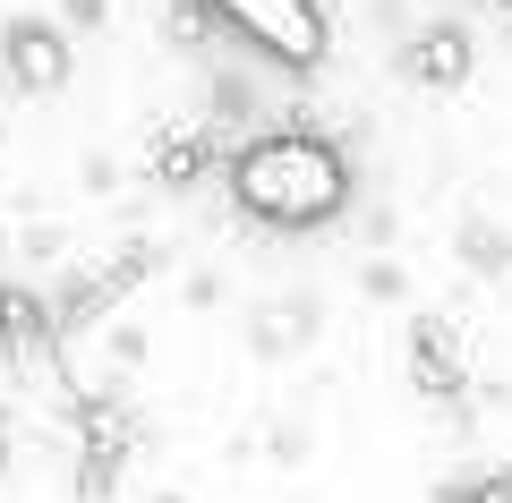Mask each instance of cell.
I'll use <instances>...</instances> for the list:
<instances>
[{
  "instance_id": "52a82bcc",
  "label": "cell",
  "mask_w": 512,
  "mask_h": 503,
  "mask_svg": "<svg viewBox=\"0 0 512 503\" xmlns=\"http://www.w3.org/2000/svg\"><path fill=\"white\" fill-rule=\"evenodd\" d=\"M402 69L419 77V86H461V77H470V35H461V26H427Z\"/></svg>"
},
{
  "instance_id": "277c9868",
  "label": "cell",
  "mask_w": 512,
  "mask_h": 503,
  "mask_svg": "<svg viewBox=\"0 0 512 503\" xmlns=\"http://www.w3.org/2000/svg\"><path fill=\"white\" fill-rule=\"evenodd\" d=\"M128 444H137V418H128L120 401H86V461H77V495H86V503L111 495V478H120Z\"/></svg>"
},
{
  "instance_id": "8992f818",
  "label": "cell",
  "mask_w": 512,
  "mask_h": 503,
  "mask_svg": "<svg viewBox=\"0 0 512 503\" xmlns=\"http://www.w3.org/2000/svg\"><path fill=\"white\" fill-rule=\"evenodd\" d=\"M52 333H60V316L35 290H0V359H43Z\"/></svg>"
},
{
  "instance_id": "7a4b0ae2",
  "label": "cell",
  "mask_w": 512,
  "mask_h": 503,
  "mask_svg": "<svg viewBox=\"0 0 512 503\" xmlns=\"http://www.w3.org/2000/svg\"><path fill=\"white\" fill-rule=\"evenodd\" d=\"M214 18L231 35H248L282 69H316L325 60V9L316 0H214Z\"/></svg>"
},
{
  "instance_id": "6da1fadb",
  "label": "cell",
  "mask_w": 512,
  "mask_h": 503,
  "mask_svg": "<svg viewBox=\"0 0 512 503\" xmlns=\"http://www.w3.org/2000/svg\"><path fill=\"white\" fill-rule=\"evenodd\" d=\"M231 197L265 231H325L350 205V154L316 128H265L231 154Z\"/></svg>"
},
{
  "instance_id": "5b68a950",
  "label": "cell",
  "mask_w": 512,
  "mask_h": 503,
  "mask_svg": "<svg viewBox=\"0 0 512 503\" xmlns=\"http://www.w3.org/2000/svg\"><path fill=\"white\" fill-rule=\"evenodd\" d=\"M410 384L427 401H461V342L444 316H419L410 324Z\"/></svg>"
},
{
  "instance_id": "8fae6325",
  "label": "cell",
  "mask_w": 512,
  "mask_h": 503,
  "mask_svg": "<svg viewBox=\"0 0 512 503\" xmlns=\"http://www.w3.org/2000/svg\"><path fill=\"white\" fill-rule=\"evenodd\" d=\"M69 18H77V26H94V18H103V0H69Z\"/></svg>"
},
{
  "instance_id": "9c48e42d",
  "label": "cell",
  "mask_w": 512,
  "mask_h": 503,
  "mask_svg": "<svg viewBox=\"0 0 512 503\" xmlns=\"http://www.w3.org/2000/svg\"><path fill=\"white\" fill-rule=\"evenodd\" d=\"M436 503H512V461H495V469H478V478H453Z\"/></svg>"
},
{
  "instance_id": "4fadbf2b",
  "label": "cell",
  "mask_w": 512,
  "mask_h": 503,
  "mask_svg": "<svg viewBox=\"0 0 512 503\" xmlns=\"http://www.w3.org/2000/svg\"><path fill=\"white\" fill-rule=\"evenodd\" d=\"M495 9H512V0H495Z\"/></svg>"
},
{
  "instance_id": "3957f363",
  "label": "cell",
  "mask_w": 512,
  "mask_h": 503,
  "mask_svg": "<svg viewBox=\"0 0 512 503\" xmlns=\"http://www.w3.org/2000/svg\"><path fill=\"white\" fill-rule=\"evenodd\" d=\"M0 69L18 94H60L69 86V35L52 18H9L0 26Z\"/></svg>"
},
{
  "instance_id": "ba28073f",
  "label": "cell",
  "mask_w": 512,
  "mask_h": 503,
  "mask_svg": "<svg viewBox=\"0 0 512 503\" xmlns=\"http://www.w3.org/2000/svg\"><path fill=\"white\" fill-rule=\"evenodd\" d=\"M205 171H214V145H205L197 128H171V137H154V188H197Z\"/></svg>"
},
{
  "instance_id": "7c38bea8",
  "label": "cell",
  "mask_w": 512,
  "mask_h": 503,
  "mask_svg": "<svg viewBox=\"0 0 512 503\" xmlns=\"http://www.w3.org/2000/svg\"><path fill=\"white\" fill-rule=\"evenodd\" d=\"M0 452H9V435H0Z\"/></svg>"
},
{
  "instance_id": "30bf717a",
  "label": "cell",
  "mask_w": 512,
  "mask_h": 503,
  "mask_svg": "<svg viewBox=\"0 0 512 503\" xmlns=\"http://www.w3.org/2000/svg\"><path fill=\"white\" fill-rule=\"evenodd\" d=\"M461 248H470V265H478V273H495V265H504V239H495L487 222H470V231H461Z\"/></svg>"
}]
</instances>
